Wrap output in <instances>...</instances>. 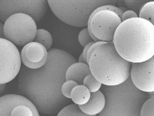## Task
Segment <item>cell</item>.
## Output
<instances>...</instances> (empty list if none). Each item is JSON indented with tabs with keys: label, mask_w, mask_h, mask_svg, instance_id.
<instances>
[{
	"label": "cell",
	"mask_w": 154,
	"mask_h": 116,
	"mask_svg": "<svg viewBox=\"0 0 154 116\" xmlns=\"http://www.w3.org/2000/svg\"><path fill=\"white\" fill-rule=\"evenodd\" d=\"M45 64L38 69L21 67L18 88L20 95L32 103L38 112L46 115L58 113L69 103L63 96L62 86L66 73L77 59L69 52L57 48L48 51Z\"/></svg>",
	"instance_id": "6da1fadb"
},
{
	"label": "cell",
	"mask_w": 154,
	"mask_h": 116,
	"mask_svg": "<svg viewBox=\"0 0 154 116\" xmlns=\"http://www.w3.org/2000/svg\"><path fill=\"white\" fill-rule=\"evenodd\" d=\"M113 43L125 60L131 63L146 61L154 56V26L140 17L125 20L116 29Z\"/></svg>",
	"instance_id": "7a4b0ae2"
},
{
	"label": "cell",
	"mask_w": 154,
	"mask_h": 116,
	"mask_svg": "<svg viewBox=\"0 0 154 116\" xmlns=\"http://www.w3.org/2000/svg\"><path fill=\"white\" fill-rule=\"evenodd\" d=\"M88 65L91 74L102 85H120L131 77V63L119 55L114 43L107 42L96 48Z\"/></svg>",
	"instance_id": "3957f363"
},
{
	"label": "cell",
	"mask_w": 154,
	"mask_h": 116,
	"mask_svg": "<svg viewBox=\"0 0 154 116\" xmlns=\"http://www.w3.org/2000/svg\"><path fill=\"white\" fill-rule=\"evenodd\" d=\"M106 106L97 116H141V110L150 98L148 93L137 89L129 78L116 86H101Z\"/></svg>",
	"instance_id": "277c9868"
},
{
	"label": "cell",
	"mask_w": 154,
	"mask_h": 116,
	"mask_svg": "<svg viewBox=\"0 0 154 116\" xmlns=\"http://www.w3.org/2000/svg\"><path fill=\"white\" fill-rule=\"evenodd\" d=\"M116 0L48 1L49 7L59 20L76 27H88V20L93 12L101 6L114 5Z\"/></svg>",
	"instance_id": "5b68a950"
},
{
	"label": "cell",
	"mask_w": 154,
	"mask_h": 116,
	"mask_svg": "<svg viewBox=\"0 0 154 116\" xmlns=\"http://www.w3.org/2000/svg\"><path fill=\"white\" fill-rule=\"evenodd\" d=\"M37 23L31 16L16 14L9 17L4 23L5 39L16 46H24L33 42L37 31Z\"/></svg>",
	"instance_id": "8992f818"
},
{
	"label": "cell",
	"mask_w": 154,
	"mask_h": 116,
	"mask_svg": "<svg viewBox=\"0 0 154 116\" xmlns=\"http://www.w3.org/2000/svg\"><path fill=\"white\" fill-rule=\"evenodd\" d=\"M92 17H89L88 29L94 42L104 41L113 43L114 35L122 19L116 13L108 10L96 12Z\"/></svg>",
	"instance_id": "52a82bcc"
},
{
	"label": "cell",
	"mask_w": 154,
	"mask_h": 116,
	"mask_svg": "<svg viewBox=\"0 0 154 116\" xmlns=\"http://www.w3.org/2000/svg\"><path fill=\"white\" fill-rule=\"evenodd\" d=\"M46 0H0V20L5 22L11 16L24 14L38 22L46 14L48 8Z\"/></svg>",
	"instance_id": "ba28073f"
},
{
	"label": "cell",
	"mask_w": 154,
	"mask_h": 116,
	"mask_svg": "<svg viewBox=\"0 0 154 116\" xmlns=\"http://www.w3.org/2000/svg\"><path fill=\"white\" fill-rule=\"evenodd\" d=\"M22 67L17 46L5 39H0V84L11 82L19 74Z\"/></svg>",
	"instance_id": "9c48e42d"
},
{
	"label": "cell",
	"mask_w": 154,
	"mask_h": 116,
	"mask_svg": "<svg viewBox=\"0 0 154 116\" xmlns=\"http://www.w3.org/2000/svg\"><path fill=\"white\" fill-rule=\"evenodd\" d=\"M130 77L139 90L154 92V56L145 62L131 63Z\"/></svg>",
	"instance_id": "30bf717a"
},
{
	"label": "cell",
	"mask_w": 154,
	"mask_h": 116,
	"mask_svg": "<svg viewBox=\"0 0 154 116\" xmlns=\"http://www.w3.org/2000/svg\"><path fill=\"white\" fill-rule=\"evenodd\" d=\"M20 57L25 67L30 69H38L45 64L48 52L42 45L33 41L23 46Z\"/></svg>",
	"instance_id": "8fae6325"
},
{
	"label": "cell",
	"mask_w": 154,
	"mask_h": 116,
	"mask_svg": "<svg viewBox=\"0 0 154 116\" xmlns=\"http://www.w3.org/2000/svg\"><path fill=\"white\" fill-rule=\"evenodd\" d=\"M19 105H25L32 109L34 116H40L32 103L20 95L8 94L0 97V116H11L13 109Z\"/></svg>",
	"instance_id": "7c38bea8"
},
{
	"label": "cell",
	"mask_w": 154,
	"mask_h": 116,
	"mask_svg": "<svg viewBox=\"0 0 154 116\" xmlns=\"http://www.w3.org/2000/svg\"><path fill=\"white\" fill-rule=\"evenodd\" d=\"M106 106V98L101 91L91 93L89 101L83 105L78 106L81 110L89 116H97L100 113Z\"/></svg>",
	"instance_id": "4fadbf2b"
},
{
	"label": "cell",
	"mask_w": 154,
	"mask_h": 116,
	"mask_svg": "<svg viewBox=\"0 0 154 116\" xmlns=\"http://www.w3.org/2000/svg\"><path fill=\"white\" fill-rule=\"evenodd\" d=\"M91 74L88 64L76 62L72 64L66 73V81H75L78 85H83L84 79Z\"/></svg>",
	"instance_id": "5bb4252c"
},
{
	"label": "cell",
	"mask_w": 154,
	"mask_h": 116,
	"mask_svg": "<svg viewBox=\"0 0 154 116\" xmlns=\"http://www.w3.org/2000/svg\"><path fill=\"white\" fill-rule=\"evenodd\" d=\"M91 93L84 85L75 86L71 93V99L74 104L78 106L86 104L91 98Z\"/></svg>",
	"instance_id": "9a60e30c"
},
{
	"label": "cell",
	"mask_w": 154,
	"mask_h": 116,
	"mask_svg": "<svg viewBox=\"0 0 154 116\" xmlns=\"http://www.w3.org/2000/svg\"><path fill=\"white\" fill-rule=\"evenodd\" d=\"M34 41L41 44L48 51L52 45L53 38L49 31L43 29H39L37 31L36 36Z\"/></svg>",
	"instance_id": "2e32d148"
},
{
	"label": "cell",
	"mask_w": 154,
	"mask_h": 116,
	"mask_svg": "<svg viewBox=\"0 0 154 116\" xmlns=\"http://www.w3.org/2000/svg\"><path fill=\"white\" fill-rule=\"evenodd\" d=\"M139 17L146 19L154 26V1H148L141 8Z\"/></svg>",
	"instance_id": "e0dca14e"
},
{
	"label": "cell",
	"mask_w": 154,
	"mask_h": 116,
	"mask_svg": "<svg viewBox=\"0 0 154 116\" xmlns=\"http://www.w3.org/2000/svg\"><path fill=\"white\" fill-rule=\"evenodd\" d=\"M57 116H89L83 113L75 104H70L62 110L57 113Z\"/></svg>",
	"instance_id": "ac0fdd59"
},
{
	"label": "cell",
	"mask_w": 154,
	"mask_h": 116,
	"mask_svg": "<svg viewBox=\"0 0 154 116\" xmlns=\"http://www.w3.org/2000/svg\"><path fill=\"white\" fill-rule=\"evenodd\" d=\"M83 85L89 90L91 93H94L100 90L102 84L94 77L92 74H91L85 77Z\"/></svg>",
	"instance_id": "d6986e66"
},
{
	"label": "cell",
	"mask_w": 154,
	"mask_h": 116,
	"mask_svg": "<svg viewBox=\"0 0 154 116\" xmlns=\"http://www.w3.org/2000/svg\"><path fill=\"white\" fill-rule=\"evenodd\" d=\"M141 116H154V96H150L143 105Z\"/></svg>",
	"instance_id": "ffe728a7"
},
{
	"label": "cell",
	"mask_w": 154,
	"mask_h": 116,
	"mask_svg": "<svg viewBox=\"0 0 154 116\" xmlns=\"http://www.w3.org/2000/svg\"><path fill=\"white\" fill-rule=\"evenodd\" d=\"M148 2V1H136V0L124 1L125 5L127 7V8L131 11H134L137 15H139V13L141 8H143V6Z\"/></svg>",
	"instance_id": "44dd1931"
},
{
	"label": "cell",
	"mask_w": 154,
	"mask_h": 116,
	"mask_svg": "<svg viewBox=\"0 0 154 116\" xmlns=\"http://www.w3.org/2000/svg\"><path fill=\"white\" fill-rule=\"evenodd\" d=\"M11 116H34L31 108L25 105H19L13 109Z\"/></svg>",
	"instance_id": "7402d4cb"
},
{
	"label": "cell",
	"mask_w": 154,
	"mask_h": 116,
	"mask_svg": "<svg viewBox=\"0 0 154 116\" xmlns=\"http://www.w3.org/2000/svg\"><path fill=\"white\" fill-rule=\"evenodd\" d=\"M78 41L81 45L84 48H85L88 44L94 42L88 28H84L80 31L78 35Z\"/></svg>",
	"instance_id": "603a6c76"
},
{
	"label": "cell",
	"mask_w": 154,
	"mask_h": 116,
	"mask_svg": "<svg viewBox=\"0 0 154 116\" xmlns=\"http://www.w3.org/2000/svg\"><path fill=\"white\" fill-rule=\"evenodd\" d=\"M78 85L75 81L69 80L66 81L62 86V93L64 96L67 99H71V93L73 88Z\"/></svg>",
	"instance_id": "cb8c5ba5"
},
{
	"label": "cell",
	"mask_w": 154,
	"mask_h": 116,
	"mask_svg": "<svg viewBox=\"0 0 154 116\" xmlns=\"http://www.w3.org/2000/svg\"><path fill=\"white\" fill-rule=\"evenodd\" d=\"M106 43H107V42H104V41H99V42H95L94 44H93L90 47V48L89 49V50L88 51V53H87V55H86V61H87L88 64L89 62L91 55L92 54L93 52L94 51V50L96 48H97L99 46H100L101 45H103Z\"/></svg>",
	"instance_id": "d4e9b609"
},
{
	"label": "cell",
	"mask_w": 154,
	"mask_h": 116,
	"mask_svg": "<svg viewBox=\"0 0 154 116\" xmlns=\"http://www.w3.org/2000/svg\"><path fill=\"white\" fill-rule=\"evenodd\" d=\"M139 17V15H137L136 12L131 10H127L126 12L123 13L122 17V22L129 20L132 18H137Z\"/></svg>",
	"instance_id": "484cf974"
},
{
	"label": "cell",
	"mask_w": 154,
	"mask_h": 116,
	"mask_svg": "<svg viewBox=\"0 0 154 116\" xmlns=\"http://www.w3.org/2000/svg\"><path fill=\"white\" fill-rule=\"evenodd\" d=\"M95 42H91L89 44H88L86 46H85V48H84V50H83V52L82 53V54L83 55V57L84 58L85 61L87 62L86 61V55H87V53H88V51L89 50V49L90 48V47L91 46V45H92L93 44H94Z\"/></svg>",
	"instance_id": "4316f807"
},
{
	"label": "cell",
	"mask_w": 154,
	"mask_h": 116,
	"mask_svg": "<svg viewBox=\"0 0 154 116\" xmlns=\"http://www.w3.org/2000/svg\"><path fill=\"white\" fill-rule=\"evenodd\" d=\"M0 39H5L4 34V23L0 20Z\"/></svg>",
	"instance_id": "83f0119b"
},
{
	"label": "cell",
	"mask_w": 154,
	"mask_h": 116,
	"mask_svg": "<svg viewBox=\"0 0 154 116\" xmlns=\"http://www.w3.org/2000/svg\"><path fill=\"white\" fill-rule=\"evenodd\" d=\"M5 87H6V84H0V97H1V95L2 94V93L4 92Z\"/></svg>",
	"instance_id": "f1b7e54d"
},
{
	"label": "cell",
	"mask_w": 154,
	"mask_h": 116,
	"mask_svg": "<svg viewBox=\"0 0 154 116\" xmlns=\"http://www.w3.org/2000/svg\"><path fill=\"white\" fill-rule=\"evenodd\" d=\"M78 62H79V63H87V62H86V61H85V59H84V57H83V55H82V54H81L80 56H79V58ZM87 64H88V63H87Z\"/></svg>",
	"instance_id": "f546056e"
},
{
	"label": "cell",
	"mask_w": 154,
	"mask_h": 116,
	"mask_svg": "<svg viewBox=\"0 0 154 116\" xmlns=\"http://www.w3.org/2000/svg\"><path fill=\"white\" fill-rule=\"evenodd\" d=\"M148 93H149V96H154V92H152Z\"/></svg>",
	"instance_id": "4dcf8cb0"
}]
</instances>
